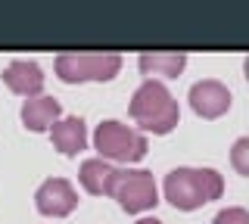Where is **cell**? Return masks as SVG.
Wrapping results in <instances>:
<instances>
[{"label":"cell","instance_id":"6da1fadb","mask_svg":"<svg viewBox=\"0 0 249 224\" xmlns=\"http://www.w3.org/2000/svg\"><path fill=\"white\" fill-rule=\"evenodd\" d=\"M162 193H165V203L175 206L178 212H196L206 203H215L224 196V177L218 168L178 165L165 174Z\"/></svg>","mask_w":249,"mask_h":224},{"label":"cell","instance_id":"7a4b0ae2","mask_svg":"<svg viewBox=\"0 0 249 224\" xmlns=\"http://www.w3.org/2000/svg\"><path fill=\"white\" fill-rule=\"evenodd\" d=\"M128 115L143 134H171L178 128L181 109H178L175 94L165 87V81L143 78L128 100Z\"/></svg>","mask_w":249,"mask_h":224},{"label":"cell","instance_id":"3957f363","mask_svg":"<svg viewBox=\"0 0 249 224\" xmlns=\"http://www.w3.org/2000/svg\"><path fill=\"white\" fill-rule=\"evenodd\" d=\"M122 53L112 50H66L56 53L53 72L66 84H88V81H112L122 72Z\"/></svg>","mask_w":249,"mask_h":224},{"label":"cell","instance_id":"277c9868","mask_svg":"<svg viewBox=\"0 0 249 224\" xmlns=\"http://www.w3.org/2000/svg\"><path fill=\"white\" fill-rule=\"evenodd\" d=\"M93 150H97L100 159L106 162H119V165H134V162H143L146 150H150V140L143 137V131L124 125V121L115 119H103L97 128H93Z\"/></svg>","mask_w":249,"mask_h":224},{"label":"cell","instance_id":"5b68a950","mask_svg":"<svg viewBox=\"0 0 249 224\" xmlns=\"http://www.w3.org/2000/svg\"><path fill=\"white\" fill-rule=\"evenodd\" d=\"M109 199L122 206L124 215H140L153 212L159 206V187L156 174L150 168H134V165H119L109 184Z\"/></svg>","mask_w":249,"mask_h":224},{"label":"cell","instance_id":"8992f818","mask_svg":"<svg viewBox=\"0 0 249 224\" xmlns=\"http://www.w3.org/2000/svg\"><path fill=\"white\" fill-rule=\"evenodd\" d=\"M35 208L47 218H69L78 208V190L69 177H44L41 187L35 190Z\"/></svg>","mask_w":249,"mask_h":224},{"label":"cell","instance_id":"52a82bcc","mask_svg":"<svg viewBox=\"0 0 249 224\" xmlns=\"http://www.w3.org/2000/svg\"><path fill=\"white\" fill-rule=\"evenodd\" d=\"M187 103H190V109L196 112L199 119L215 121V119H221V115L231 109L233 97H231V87L224 81H218V78H199L190 90H187Z\"/></svg>","mask_w":249,"mask_h":224},{"label":"cell","instance_id":"ba28073f","mask_svg":"<svg viewBox=\"0 0 249 224\" xmlns=\"http://www.w3.org/2000/svg\"><path fill=\"white\" fill-rule=\"evenodd\" d=\"M0 81L6 84V90L16 97H37L44 94V72L35 59H10L6 69L0 72Z\"/></svg>","mask_w":249,"mask_h":224},{"label":"cell","instance_id":"9c48e42d","mask_svg":"<svg viewBox=\"0 0 249 224\" xmlns=\"http://www.w3.org/2000/svg\"><path fill=\"white\" fill-rule=\"evenodd\" d=\"M50 143L53 150L59 153V156H81L84 150H88L90 143V134H88V121L81 119V115H62L56 125L50 128Z\"/></svg>","mask_w":249,"mask_h":224},{"label":"cell","instance_id":"30bf717a","mask_svg":"<svg viewBox=\"0 0 249 224\" xmlns=\"http://www.w3.org/2000/svg\"><path fill=\"white\" fill-rule=\"evenodd\" d=\"M19 119H22V125L28 131H35V134H44V131L50 134V128L62 119V106H59L56 97L37 94V97H28L25 103H22Z\"/></svg>","mask_w":249,"mask_h":224},{"label":"cell","instance_id":"8fae6325","mask_svg":"<svg viewBox=\"0 0 249 224\" xmlns=\"http://www.w3.org/2000/svg\"><path fill=\"white\" fill-rule=\"evenodd\" d=\"M137 69L146 78H181L187 69L184 50H143L137 56Z\"/></svg>","mask_w":249,"mask_h":224},{"label":"cell","instance_id":"7c38bea8","mask_svg":"<svg viewBox=\"0 0 249 224\" xmlns=\"http://www.w3.org/2000/svg\"><path fill=\"white\" fill-rule=\"evenodd\" d=\"M115 168H119V165H112V162H106L100 156L88 159V162L78 165V184H81L90 196H109V184H112Z\"/></svg>","mask_w":249,"mask_h":224},{"label":"cell","instance_id":"4fadbf2b","mask_svg":"<svg viewBox=\"0 0 249 224\" xmlns=\"http://www.w3.org/2000/svg\"><path fill=\"white\" fill-rule=\"evenodd\" d=\"M231 168L240 177H249V137H237L231 146Z\"/></svg>","mask_w":249,"mask_h":224},{"label":"cell","instance_id":"5bb4252c","mask_svg":"<svg viewBox=\"0 0 249 224\" xmlns=\"http://www.w3.org/2000/svg\"><path fill=\"white\" fill-rule=\"evenodd\" d=\"M212 224H249V208L243 206H228L212 218Z\"/></svg>","mask_w":249,"mask_h":224},{"label":"cell","instance_id":"9a60e30c","mask_svg":"<svg viewBox=\"0 0 249 224\" xmlns=\"http://www.w3.org/2000/svg\"><path fill=\"white\" fill-rule=\"evenodd\" d=\"M134 224H162V221L156 218V215H143V218H137Z\"/></svg>","mask_w":249,"mask_h":224}]
</instances>
